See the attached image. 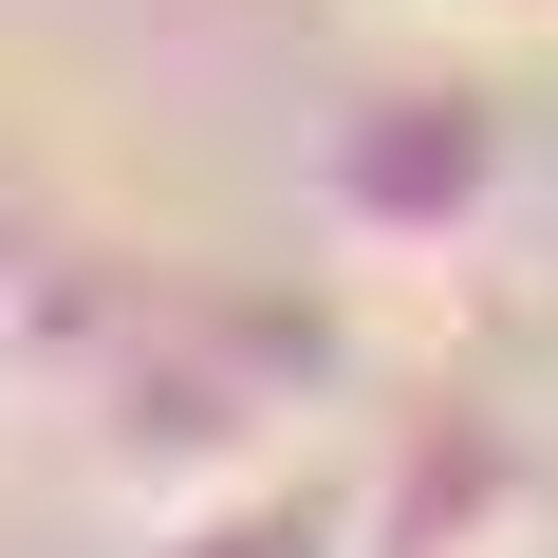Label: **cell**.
<instances>
[{
	"label": "cell",
	"mask_w": 558,
	"mask_h": 558,
	"mask_svg": "<svg viewBox=\"0 0 558 558\" xmlns=\"http://www.w3.org/2000/svg\"><path fill=\"white\" fill-rule=\"evenodd\" d=\"M336 410V336L299 299H186V317H131V354L75 373V428H94V484L131 521H186L260 465H299V428Z\"/></svg>",
	"instance_id": "cell-1"
},
{
	"label": "cell",
	"mask_w": 558,
	"mask_h": 558,
	"mask_svg": "<svg viewBox=\"0 0 558 558\" xmlns=\"http://www.w3.org/2000/svg\"><path fill=\"white\" fill-rule=\"evenodd\" d=\"M317 223H336L354 260H410V279H447V260L502 223V112H484V94H447V75H410V94H354V112L317 131Z\"/></svg>",
	"instance_id": "cell-2"
},
{
	"label": "cell",
	"mask_w": 558,
	"mask_h": 558,
	"mask_svg": "<svg viewBox=\"0 0 558 558\" xmlns=\"http://www.w3.org/2000/svg\"><path fill=\"white\" fill-rule=\"evenodd\" d=\"M38 279H57V260H38V223L0 205V354H20V317H38Z\"/></svg>",
	"instance_id": "cell-5"
},
{
	"label": "cell",
	"mask_w": 558,
	"mask_h": 558,
	"mask_svg": "<svg viewBox=\"0 0 558 558\" xmlns=\"http://www.w3.org/2000/svg\"><path fill=\"white\" fill-rule=\"evenodd\" d=\"M149 558H373V484H336V465H260V484L149 521Z\"/></svg>",
	"instance_id": "cell-4"
},
{
	"label": "cell",
	"mask_w": 558,
	"mask_h": 558,
	"mask_svg": "<svg viewBox=\"0 0 558 558\" xmlns=\"http://www.w3.org/2000/svg\"><path fill=\"white\" fill-rule=\"evenodd\" d=\"M484 539H521V447L484 410H428L410 465L373 484V558H484Z\"/></svg>",
	"instance_id": "cell-3"
}]
</instances>
